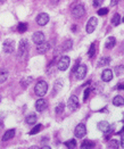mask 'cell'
Instances as JSON below:
<instances>
[{"instance_id":"cell-11","label":"cell","mask_w":124,"mask_h":149,"mask_svg":"<svg viewBox=\"0 0 124 149\" xmlns=\"http://www.w3.org/2000/svg\"><path fill=\"white\" fill-rule=\"evenodd\" d=\"M98 129H99V131H101L104 133H109L110 131H112L109 123L106 122V121H101V122L98 123Z\"/></svg>"},{"instance_id":"cell-5","label":"cell","mask_w":124,"mask_h":149,"mask_svg":"<svg viewBox=\"0 0 124 149\" xmlns=\"http://www.w3.org/2000/svg\"><path fill=\"white\" fill-rule=\"evenodd\" d=\"M79 106H80V104H79L78 97L76 96H71L69 101H67V108L71 112H74V110H76V109L79 108Z\"/></svg>"},{"instance_id":"cell-9","label":"cell","mask_w":124,"mask_h":149,"mask_svg":"<svg viewBox=\"0 0 124 149\" xmlns=\"http://www.w3.org/2000/svg\"><path fill=\"white\" fill-rule=\"evenodd\" d=\"M2 50L5 53H7V54H12L15 50V42L13 40H6L3 42Z\"/></svg>"},{"instance_id":"cell-37","label":"cell","mask_w":124,"mask_h":149,"mask_svg":"<svg viewBox=\"0 0 124 149\" xmlns=\"http://www.w3.org/2000/svg\"><path fill=\"white\" fill-rule=\"evenodd\" d=\"M72 31H76V25H73L72 26Z\"/></svg>"},{"instance_id":"cell-21","label":"cell","mask_w":124,"mask_h":149,"mask_svg":"<svg viewBox=\"0 0 124 149\" xmlns=\"http://www.w3.org/2000/svg\"><path fill=\"white\" fill-rule=\"evenodd\" d=\"M25 122H26V124H28V125L35 124V123H37V115H34V114L28 115V117H26V120H25Z\"/></svg>"},{"instance_id":"cell-22","label":"cell","mask_w":124,"mask_h":149,"mask_svg":"<svg viewBox=\"0 0 124 149\" xmlns=\"http://www.w3.org/2000/svg\"><path fill=\"white\" fill-rule=\"evenodd\" d=\"M72 44H73L72 40H66L60 46V47H62V50H63V51H69V49L72 48Z\"/></svg>"},{"instance_id":"cell-36","label":"cell","mask_w":124,"mask_h":149,"mask_svg":"<svg viewBox=\"0 0 124 149\" xmlns=\"http://www.w3.org/2000/svg\"><path fill=\"white\" fill-rule=\"evenodd\" d=\"M117 88H118V89H121V90H122V89H123V84H122V83H121V84H120V85H118V87H117Z\"/></svg>"},{"instance_id":"cell-20","label":"cell","mask_w":124,"mask_h":149,"mask_svg":"<svg viewBox=\"0 0 124 149\" xmlns=\"http://www.w3.org/2000/svg\"><path fill=\"white\" fill-rule=\"evenodd\" d=\"M121 22H122V17H121V15L115 14V15L113 16V18H112V24H113L114 26H117V25L121 24Z\"/></svg>"},{"instance_id":"cell-2","label":"cell","mask_w":124,"mask_h":149,"mask_svg":"<svg viewBox=\"0 0 124 149\" xmlns=\"http://www.w3.org/2000/svg\"><path fill=\"white\" fill-rule=\"evenodd\" d=\"M48 91V83L46 81H39L34 87V92L39 97H43Z\"/></svg>"},{"instance_id":"cell-35","label":"cell","mask_w":124,"mask_h":149,"mask_svg":"<svg viewBox=\"0 0 124 149\" xmlns=\"http://www.w3.org/2000/svg\"><path fill=\"white\" fill-rule=\"evenodd\" d=\"M117 3H118V0H112V1H110V5H112V6H116Z\"/></svg>"},{"instance_id":"cell-7","label":"cell","mask_w":124,"mask_h":149,"mask_svg":"<svg viewBox=\"0 0 124 149\" xmlns=\"http://www.w3.org/2000/svg\"><path fill=\"white\" fill-rule=\"evenodd\" d=\"M97 25H98V19L96 17H91L88 23H87V26H85V30H87V33H92L95 30H96Z\"/></svg>"},{"instance_id":"cell-8","label":"cell","mask_w":124,"mask_h":149,"mask_svg":"<svg viewBox=\"0 0 124 149\" xmlns=\"http://www.w3.org/2000/svg\"><path fill=\"white\" fill-rule=\"evenodd\" d=\"M74 134H75L76 138H83V137L87 134V128H85V125L82 124V123L78 124L76 128H75V130H74Z\"/></svg>"},{"instance_id":"cell-18","label":"cell","mask_w":124,"mask_h":149,"mask_svg":"<svg viewBox=\"0 0 124 149\" xmlns=\"http://www.w3.org/2000/svg\"><path fill=\"white\" fill-rule=\"evenodd\" d=\"M15 136V130H8L3 136H2V141H8V140H10L12 138H14Z\"/></svg>"},{"instance_id":"cell-10","label":"cell","mask_w":124,"mask_h":149,"mask_svg":"<svg viewBox=\"0 0 124 149\" xmlns=\"http://www.w3.org/2000/svg\"><path fill=\"white\" fill-rule=\"evenodd\" d=\"M49 22V15L46 13H41L37 16V23L40 26H44L47 23Z\"/></svg>"},{"instance_id":"cell-12","label":"cell","mask_w":124,"mask_h":149,"mask_svg":"<svg viewBox=\"0 0 124 149\" xmlns=\"http://www.w3.org/2000/svg\"><path fill=\"white\" fill-rule=\"evenodd\" d=\"M50 49V43L49 42H42V43H39L38 44V48H37V50H38V53L39 54H46V53H48V50Z\"/></svg>"},{"instance_id":"cell-27","label":"cell","mask_w":124,"mask_h":149,"mask_svg":"<svg viewBox=\"0 0 124 149\" xmlns=\"http://www.w3.org/2000/svg\"><path fill=\"white\" fill-rule=\"evenodd\" d=\"M42 130V125L41 124H39V125H35L31 131H30V134H35V133H38V132H40Z\"/></svg>"},{"instance_id":"cell-13","label":"cell","mask_w":124,"mask_h":149,"mask_svg":"<svg viewBox=\"0 0 124 149\" xmlns=\"http://www.w3.org/2000/svg\"><path fill=\"white\" fill-rule=\"evenodd\" d=\"M48 107V104H47V101L44 100V99H38L37 100V103H35V109L38 110V112H43V110H46V108Z\"/></svg>"},{"instance_id":"cell-4","label":"cell","mask_w":124,"mask_h":149,"mask_svg":"<svg viewBox=\"0 0 124 149\" xmlns=\"http://www.w3.org/2000/svg\"><path fill=\"white\" fill-rule=\"evenodd\" d=\"M30 50V46L26 40H22L19 42V47H18V56L21 57H26Z\"/></svg>"},{"instance_id":"cell-29","label":"cell","mask_w":124,"mask_h":149,"mask_svg":"<svg viewBox=\"0 0 124 149\" xmlns=\"http://www.w3.org/2000/svg\"><path fill=\"white\" fill-rule=\"evenodd\" d=\"M26 28H28V25H26L25 23H21V24H18V26H17L18 32H21V33H24V32L26 31Z\"/></svg>"},{"instance_id":"cell-32","label":"cell","mask_w":124,"mask_h":149,"mask_svg":"<svg viewBox=\"0 0 124 149\" xmlns=\"http://www.w3.org/2000/svg\"><path fill=\"white\" fill-rule=\"evenodd\" d=\"M103 2H104V0H92V5H94V7H96V8H98Z\"/></svg>"},{"instance_id":"cell-38","label":"cell","mask_w":124,"mask_h":149,"mask_svg":"<svg viewBox=\"0 0 124 149\" xmlns=\"http://www.w3.org/2000/svg\"><path fill=\"white\" fill-rule=\"evenodd\" d=\"M3 1H5V0H0V2H3Z\"/></svg>"},{"instance_id":"cell-30","label":"cell","mask_w":124,"mask_h":149,"mask_svg":"<svg viewBox=\"0 0 124 149\" xmlns=\"http://www.w3.org/2000/svg\"><path fill=\"white\" fill-rule=\"evenodd\" d=\"M96 54V43H92L91 47H90V50H89V57H94V55Z\"/></svg>"},{"instance_id":"cell-6","label":"cell","mask_w":124,"mask_h":149,"mask_svg":"<svg viewBox=\"0 0 124 149\" xmlns=\"http://www.w3.org/2000/svg\"><path fill=\"white\" fill-rule=\"evenodd\" d=\"M69 56H63L60 59H59V62H58V64H57V68L59 69V71H66L69 66Z\"/></svg>"},{"instance_id":"cell-14","label":"cell","mask_w":124,"mask_h":149,"mask_svg":"<svg viewBox=\"0 0 124 149\" xmlns=\"http://www.w3.org/2000/svg\"><path fill=\"white\" fill-rule=\"evenodd\" d=\"M32 40L34 43L39 44V43H42L44 41V34L42 32H35L33 35H32Z\"/></svg>"},{"instance_id":"cell-25","label":"cell","mask_w":124,"mask_h":149,"mask_svg":"<svg viewBox=\"0 0 124 149\" xmlns=\"http://www.w3.org/2000/svg\"><path fill=\"white\" fill-rule=\"evenodd\" d=\"M65 146H66L69 149H74L75 147H76V141H75L74 139L69 140V141H66V142H65Z\"/></svg>"},{"instance_id":"cell-19","label":"cell","mask_w":124,"mask_h":149,"mask_svg":"<svg viewBox=\"0 0 124 149\" xmlns=\"http://www.w3.org/2000/svg\"><path fill=\"white\" fill-rule=\"evenodd\" d=\"M123 97L122 96H116V97H114V99H113V104H114V106H117V107H120V106H123Z\"/></svg>"},{"instance_id":"cell-16","label":"cell","mask_w":124,"mask_h":149,"mask_svg":"<svg viewBox=\"0 0 124 149\" xmlns=\"http://www.w3.org/2000/svg\"><path fill=\"white\" fill-rule=\"evenodd\" d=\"M115 44H116V39H115L114 37H109V38H107V40H106L105 47H106L107 49H112V48L115 47Z\"/></svg>"},{"instance_id":"cell-3","label":"cell","mask_w":124,"mask_h":149,"mask_svg":"<svg viewBox=\"0 0 124 149\" xmlns=\"http://www.w3.org/2000/svg\"><path fill=\"white\" fill-rule=\"evenodd\" d=\"M87 66L85 65H78L76 67L73 69V73H74V75H75V78L78 79V80H82L84 79V76L87 75Z\"/></svg>"},{"instance_id":"cell-26","label":"cell","mask_w":124,"mask_h":149,"mask_svg":"<svg viewBox=\"0 0 124 149\" xmlns=\"http://www.w3.org/2000/svg\"><path fill=\"white\" fill-rule=\"evenodd\" d=\"M62 87H63V81H62V80H58V81H56L55 87H54V94L58 92V91L62 89Z\"/></svg>"},{"instance_id":"cell-33","label":"cell","mask_w":124,"mask_h":149,"mask_svg":"<svg viewBox=\"0 0 124 149\" xmlns=\"http://www.w3.org/2000/svg\"><path fill=\"white\" fill-rule=\"evenodd\" d=\"M109 147L110 148H118V142L115 141V140H112L109 143Z\"/></svg>"},{"instance_id":"cell-23","label":"cell","mask_w":124,"mask_h":149,"mask_svg":"<svg viewBox=\"0 0 124 149\" xmlns=\"http://www.w3.org/2000/svg\"><path fill=\"white\" fill-rule=\"evenodd\" d=\"M109 63H110L109 57H103V58L99 59L98 66H106V65H109Z\"/></svg>"},{"instance_id":"cell-34","label":"cell","mask_w":124,"mask_h":149,"mask_svg":"<svg viewBox=\"0 0 124 149\" xmlns=\"http://www.w3.org/2000/svg\"><path fill=\"white\" fill-rule=\"evenodd\" d=\"M90 91H91V89H87L85 91H84V95H83V100H87L88 99V97L90 95Z\"/></svg>"},{"instance_id":"cell-28","label":"cell","mask_w":124,"mask_h":149,"mask_svg":"<svg viewBox=\"0 0 124 149\" xmlns=\"http://www.w3.org/2000/svg\"><path fill=\"white\" fill-rule=\"evenodd\" d=\"M64 108H65V105L63 104V103H59L57 106H56V114H60V113H63V110H64Z\"/></svg>"},{"instance_id":"cell-24","label":"cell","mask_w":124,"mask_h":149,"mask_svg":"<svg viewBox=\"0 0 124 149\" xmlns=\"http://www.w3.org/2000/svg\"><path fill=\"white\" fill-rule=\"evenodd\" d=\"M7 78H8V72L6 69H0V83H3L7 80Z\"/></svg>"},{"instance_id":"cell-31","label":"cell","mask_w":124,"mask_h":149,"mask_svg":"<svg viewBox=\"0 0 124 149\" xmlns=\"http://www.w3.org/2000/svg\"><path fill=\"white\" fill-rule=\"evenodd\" d=\"M107 14H108V8H100L98 10V15H100V16H105Z\"/></svg>"},{"instance_id":"cell-39","label":"cell","mask_w":124,"mask_h":149,"mask_svg":"<svg viewBox=\"0 0 124 149\" xmlns=\"http://www.w3.org/2000/svg\"><path fill=\"white\" fill-rule=\"evenodd\" d=\"M0 101H1V97H0Z\"/></svg>"},{"instance_id":"cell-1","label":"cell","mask_w":124,"mask_h":149,"mask_svg":"<svg viewBox=\"0 0 124 149\" xmlns=\"http://www.w3.org/2000/svg\"><path fill=\"white\" fill-rule=\"evenodd\" d=\"M71 13H72V15L75 18H81V17H83L85 15V8H84V6H83L82 3L75 2L71 7Z\"/></svg>"},{"instance_id":"cell-17","label":"cell","mask_w":124,"mask_h":149,"mask_svg":"<svg viewBox=\"0 0 124 149\" xmlns=\"http://www.w3.org/2000/svg\"><path fill=\"white\" fill-rule=\"evenodd\" d=\"M81 148L83 149H92L95 148V142L91 140H84L81 143Z\"/></svg>"},{"instance_id":"cell-15","label":"cell","mask_w":124,"mask_h":149,"mask_svg":"<svg viewBox=\"0 0 124 149\" xmlns=\"http://www.w3.org/2000/svg\"><path fill=\"white\" fill-rule=\"evenodd\" d=\"M113 72H112V69H105L104 72H103V74H101V80L105 82H109L112 81V79H113Z\"/></svg>"}]
</instances>
